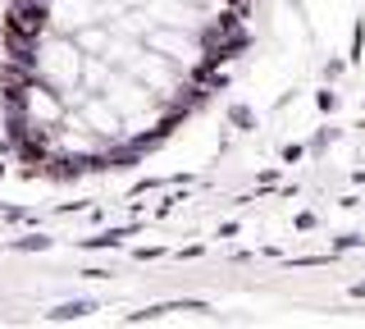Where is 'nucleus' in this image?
I'll use <instances>...</instances> for the list:
<instances>
[{"label":"nucleus","instance_id":"nucleus-1","mask_svg":"<svg viewBox=\"0 0 365 329\" xmlns=\"http://www.w3.org/2000/svg\"><path fill=\"white\" fill-rule=\"evenodd\" d=\"M260 0H9L5 146L46 178L142 165L210 106Z\"/></svg>","mask_w":365,"mask_h":329}]
</instances>
